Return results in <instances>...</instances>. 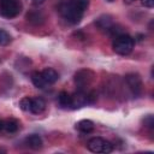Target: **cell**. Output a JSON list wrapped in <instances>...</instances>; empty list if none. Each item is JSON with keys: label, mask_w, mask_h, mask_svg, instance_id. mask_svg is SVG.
Returning a JSON list of instances; mask_svg holds the SVG:
<instances>
[{"label": "cell", "mask_w": 154, "mask_h": 154, "mask_svg": "<svg viewBox=\"0 0 154 154\" xmlns=\"http://www.w3.org/2000/svg\"><path fill=\"white\" fill-rule=\"evenodd\" d=\"M88 103V91L77 90L75 94L71 95V107L79 108Z\"/></svg>", "instance_id": "52a82bcc"}, {"label": "cell", "mask_w": 154, "mask_h": 154, "mask_svg": "<svg viewBox=\"0 0 154 154\" xmlns=\"http://www.w3.org/2000/svg\"><path fill=\"white\" fill-rule=\"evenodd\" d=\"M41 73H42V77H43V79L46 81V83L48 85L49 84H54L59 79L58 72L54 69H52V67H46L45 70L41 71Z\"/></svg>", "instance_id": "8fae6325"}, {"label": "cell", "mask_w": 154, "mask_h": 154, "mask_svg": "<svg viewBox=\"0 0 154 154\" xmlns=\"http://www.w3.org/2000/svg\"><path fill=\"white\" fill-rule=\"evenodd\" d=\"M31 81H32V84L36 87V88H40V89H43V88H46L48 84L46 83V81L43 79V77H42V73H41V71H35V72H32V75H31Z\"/></svg>", "instance_id": "4fadbf2b"}, {"label": "cell", "mask_w": 154, "mask_h": 154, "mask_svg": "<svg viewBox=\"0 0 154 154\" xmlns=\"http://www.w3.org/2000/svg\"><path fill=\"white\" fill-rule=\"evenodd\" d=\"M46 108V101L42 97H31L30 112L34 114H40Z\"/></svg>", "instance_id": "30bf717a"}, {"label": "cell", "mask_w": 154, "mask_h": 154, "mask_svg": "<svg viewBox=\"0 0 154 154\" xmlns=\"http://www.w3.org/2000/svg\"><path fill=\"white\" fill-rule=\"evenodd\" d=\"M0 130H4V120H0Z\"/></svg>", "instance_id": "603a6c76"}, {"label": "cell", "mask_w": 154, "mask_h": 154, "mask_svg": "<svg viewBox=\"0 0 154 154\" xmlns=\"http://www.w3.org/2000/svg\"><path fill=\"white\" fill-rule=\"evenodd\" d=\"M30 103H31V97L25 96L19 101V107L23 111H30Z\"/></svg>", "instance_id": "d6986e66"}, {"label": "cell", "mask_w": 154, "mask_h": 154, "mask_svg": "<svg viewBox=\"0 0 154 154\" xmlns=\"http://www.w3.org/2000/svg\"><path fill=\"white\" fill-rule=\"evenodd\" d=\"M10 41H11L10 34H8L7 31L0 29V45H1V46H6V45L10 43Z\"/></svg>", "instance_id": "ac0fdd59"}, {"label": "cell", "mask_w": 154, "mask_h": 154, "mask_svg": "<svg viewBox=\"0 0 154 154\" xmlns=\"http://www.w3.org/2000/svg\"><path fill=\"white\" fill-rule=\"evenodd\" d=\"M96 25L101 29V30H105V31H107V32H109V34H112V32H114L116 31V26H114V23H113V20H112V18L109 17V16H102V17H100L97 20H96Z\"/></svg>", "instance_id": "ba28073f"}, {"label": "cell", "mask_w": 154, "mask_h": 154, "mask_svg": "<svg viewBox=\"0 0 154 154\" xmlns=\"http://www.w3.org/2000/svg\"><path fill=\"white\" fill-rule=\"evenodd\" d=\"M76 129L83 134H89L94 130V123L91 120H88V119H83V120H79L77 124H76Z\"/></svg>", "instance_id": "7c38bea8"}, {"label": "cell", "mask_w": 154, "mask_h": 154, "mask_svg": "<svg viewBox=\"0 0 154 154\" xmlns=\"http://www.w3.org/2000/svg\"><path fill=\"white\" fill-rule=\"evenodd\" d=\"M26 19H28V22H30L32 24H41L45 20V17L38 11H31V12H28Z\"/></svg>", "instance_id": "9a60e30c"}, {"label": "cell", "mask_w": 154, "mask_h": 154, "mask_svg": "<svg viewBox=\"0 0 154 154\" xmlns=\"http://www.w3.org/2000/svg\"><path fill=\"white\" fill-rule=\"evenodd\" d=\"M107 1H109V2H112V1H114V0H107Z\"/></svg>", "instance_id": "d4e9b609"}, {"label": "cell", "mask_w": 154, "mask_h": 154, "mask_svg": "<svg viewBox=\"0 0 154 154\" xmlns=\"http://www.w3.org/2000/svg\"><path fill=\"white\" fill-rule=\"evenodd\" d=\"M19 129V122L16 119H7L4 122V130L8 134H14Z\"/></svg>", "instance_id": "5bb4252c"}, {"label": "cell", "mask_w": 154, "mask_h": 154, "mask_svg": "<svg viewBox=\"0 0 154 154\" xmlns=\"http://www.w3.org/2000/svg\"><path fill=\"white\" fill-rule=\"evenodd\" d=\"M87 148L93 153H111L113 150V144L102 138V137H93L88 141Z\"/></svg>", "instance_id": "277c9868"}, {"label": "cell", "mask_w": 154, "mask_h": 154, "mask_svg": "<svg viewBox=\"0 0 154 154\" xmlns=\"http://www.w3.org/2000/svg\"><path fill=\"white\" fill-rule=\"evenodd\" d=\"M141 2L144 7H148V8H152L154 6V0H141Z\"/></svg>", "instance_id": "44dd1931"}, {"label": "cell", "mask_w": 154, "mask_h": 154, "mask_svg": "<svg viewBox=\"0 0 154 154\" xmlns=\"http://www.w3.org/2000/svg\"><path fill=\"white\" fill-rule=\"evenodd\" d=\"M94 77H95V73L91 70H88V69H83V70H79L78 72H76L75 83L77 85V90L87 91V89L93 83Z\"/></svg>", "instance_id": "3957f363"}, {"label": "cell", "mask_w": 154, "mask_h": 154, "mask_svg": "<svg viewBox=\"0 0 154 154\" xmlns=\"http://www.w3.org/2000/svg\"><path fill=\"white\" fill-rule=\"evenodd\" d=\"M135 0H124V2L125 4H131V2H134Z\"/></svg>", "instance_id": "cb8c5ba5"}, {"label": "cell", "mask_w": 154, "mask_h": 154, "mask_svg": "<svg viewBox=\"0 0 154 154\" xmlns=\"http://www.w3.org/2000/svg\"><path fill=\"white\" fill-rule=\"evenodd\" d=\"M22 11L19 0H0V13L6 18H14Z\"/></svg>", "instance_id": "7a4b0ae2"}, {"label": "cell", "mask_w": 154, "mask_h": 154, "mask_svg": "<svg viewBox=\"0 0 154 154\" xmlns=\"http://www.w3.org/2000/svg\"><path fill=\"white\" fill-rule=\"evenodd\" d=\"M58 102L61 107H71V94L67 91H60L58 95Z\"/></svg>", "instance_id": "e0dca14e"}, {"label": "cell", "mask_w": 154, "mask_h": 154, "mask_svg": "<svg viewBox=\"0 0 154 154\" xmlns=\"http://www.w3.org/2000/svg\"><path fill=\"white\" fill-rule=\"evenodd\" d=\"M60 13H61V16L64 17V19L67 20V22L71 23V24H77V23H79L81 19H82V17H83V13H81V12H78L76 8H73V7L69 4V1L65 2V4H63V5L60 6Z\"/></svg>", "instance_id": "5b68a950"}, {"label": "cell", "mask_w": 154, "mask_h": 154, "mask_svg": "<svg viewBox=\"0 0 154 154\" xmlns=\"http://www.w3.org/2000/svg\"><path fill=\"white\" fill-rule=\"evenodd\" d=\"M144 126L146 128H148V129H153V126H154V119H153V116H147L146 118H144Z\"/></svg>", "instance_id": "ffe728a7"}, {"label": "cell", "mask_w": 154, "mask_h": 154, "mask_svg": "<svg viewBox=\"0 0 154 154\" xmlns=\"http://www.w3.org/2000/svg\"><path fill=\"white\" fill-rule=\"evenodd\" d=\"M69 4L76 8L78 12L84 13V11L88 8L89 6V0H69Z\"/></svg>", "instance_id": "2e32d148"}, {"label": "cell", "mask_w": 154, "mask_h": 154, "mask_svg": "<svg viewBox=\"0 0 154 154\" xmlns=\"http://www.w3.org/2000/svg\"><path fill=\"white\" fill-rule=\"evenodd\" d=\"M25 144L30 148V149H34V150H38L42 148L43 146V141L42 138L36 135V134H32V135H29L26 138H25Z\"/></svg>", "instance_id": "9c48e42d"}, {"label": "cell", "mask_w": 154, "mask_h": 154, "mask_svg": "<svg viewBox=\"0 0 154 154\" xmlns=\"http://www.w3.org/2000/svg\"><path fill=\"white\" fill-rule=\"evenodd\" d=\"M32 4H35V5H40V4H42L45 0H30Z\"/></svg>", "instance_id": "7402d4cb"}, {"label": "cell", "mask_w": 154, "mask_h": 154, "mask_svg": "<svg viewBox=\"0 0 154 154\" xmlns=\"http://www.w3.org/2000/svg\"><path fill=\"white\" fill-rule=\"evenodd\" d=\"M134 46H135V41L134 38L128 35V34H119L114 37L113 40V43H112V47H113V51L119 54V55H128L132 52L134 49Z\"/></svg>", "instance_id": "6da1fadb"}, {"label": "cell", "mask_w": 154, "mask_h": 154, "mask_svg": "<svg viewBox=\"0 0 154 154\" xmlns=\"http://www.w3.org/2000/svg\"><path fill=\"white\" fill-rule=\"evenodd\" d=\"M125 82L129 87V89L131 90V93L135 95V96H138L141 93H142V79L140 77L138 73H128L125 75Z\"/></svg>", "instance_id": "8992f818"}]
</instances>
